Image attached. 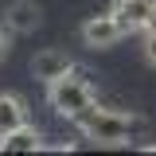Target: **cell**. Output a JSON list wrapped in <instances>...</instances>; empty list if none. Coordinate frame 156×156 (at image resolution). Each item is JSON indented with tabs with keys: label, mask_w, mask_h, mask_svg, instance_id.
<instances>
[{
	"label": "cell",
	"mask_w": 156,
	"mask_h": 156,
	"mask_svg": "<svg viewBox=\"0 0 156 156\" xmlns=\"http://www.w3.org/2000/svg\"><path fill=\"white\" fill-rule=\"evenodd\" d=\"M136 125H140V117L125 113V109H105L98 101L82 117H74V129L86 140H98V144H129Z\"/></svg>",
	"instance_id": "cell-1"
},
{
	"label": "cell",
	"mask_w": 156,
	"mask_h": 156,
	"mask_svg": "<svg viewBox=\"0 0 156 156\" xmlns=\"http://www.w3.org/2000/svg\"><path fill=\"white\" fill-rule=\"evenodd\" d=\"M94 101H98V94H94V86L86 82L82 70H70V74L47 82V105H51L58 117H66V121L82 117Z\"/></svg>",
	"instance_id": "cell-2"
},
{
	"label": "cell",
	"mask_w": 156,
	"mask_h": 156,
	"mask_svg": "<svg viewBox=\"0 0 156 156\" xmlns=\"http://www.w3.org/2000/svg\"><path fill=\"white\" fill-rule=\"evenodd\" d=\"M78 35H82V43H86L90 51H109V47H117L129 31L121 27V20H117L113 12H101V16H90V20H86Z\"/></svg>",
	"instance_id": "cell-3"
},
{
	"label": "cell",
	"mask_w": 156,
	"mask_h": 156,
	"mask_svg": "<svg viewBox=\"0 0 156 156\" xmlns=\"http://www.w3.org/2000/svg\"><path fill=\"white\" fill-rule=\"evenodd\" d=\"M70 70H78L74 58L66 55V51H58V47H47V51H39L35 58H31V74H35V82H55V78L70 74Z\"/></svg>",
	"instance_id": "cell-4"
},
{
	"label": "cell",
	"mask_w": 156,
	"mask_h": 156,
	"mask_svg": "<svg viewBox=\"0 0 156 156\" xmlns=\"http://www.w3.org/2000/svg\"><path fill=\"white\" fill-rule=\"evenodd\" d=\"M156 0H113L109 4V12L121 20V27L133 35V31H144L148 27V16H152Z\"/></svg>",
	"instance_id": "cell-5"
},
{
	"label": "cell",
	"mask_w": 156,
	"mask_h": 156,
	"mask_svg": "<svg viewBox=\"0 0 156 156\" xmlns=\"http://www.w3.org/2000/svg\"><path fill=\"white\" fill-rule=\"evenodd\" d=\"M4 23H8L12 31H20V35H27V31H35L39 23H43V12H39L35 0H16V4L8 8Z\"/></svg>",
	"instance_id": "cell-6"
},
{
	"label": "cell",
	"mask_w": 156,
	"mask_h": 156,
	"mask_svg": "<svg viewBox=\"0 0 156 156\" xmlns=\"http://www.w3.org/2000/svg\"><path fill=\"white\" fill-rule=\"evenodd\" d=\"M20 125H27V101L20 94H0V136L16 133Z\"/></svg>",
	"instance_id": "cell-7"
},
{
	"label": "cell",
	"mask_w": 156,
	"mask_h": 156,
	"mask_svg": "<svg viewBox=\"0 0 156 156\" xmlns=\"http://www.w3.org/2000/svg\"><path fill=\"white\" fill-rule=\"evenodd\" d=\"M0 152H43V136L31 125H20L16 133L0 136Z\"/></svg>",
	"instance_id": "cell-8"
},
{
	"label": "cell",
	"mask_w": 156,
	"mask_h": 156,
	"mask_svg": "<svg viewBox=\"0 0 156 156\" xmlns=\"http://www.w3.org/2000/svg\"><path fill=\"white\" fill-rule=\"evenodd\" d=\"M144 58L156 66V31H144Z\"/></svg>",
	"instance_id": "cell-9"
},
{
	"label": "cell",
	"mask_w": 156,
	"mask_h": 156,
	"mask_svg": "<svg viewBox=\"0 0 156 156\" xmlns=\"http://www.w3.org/2000/svg\"><path fill=\"white\" fill-rule=\"evenodd\" d=\"M8 47H12V27H0V62L8 55Z\"/></svg>",
	"instance_id": "cell-10"
}]
</instances>
